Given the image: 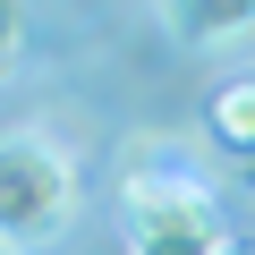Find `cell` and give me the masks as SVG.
<instances>
[{
	"label": "cell",
	"mask_w": 255,
	"mask_h": 255,
	"mask_svg": "<svg viewBox=\"0 0 255 255\" xmlns=\"http://www.w3.org/2000/svg\"><path fill=\"white\" fill-rule=\"evenodd\" d=\"M77 221V162L43 136V128H17L0 136V247H51Z\"/></svg>",
	"instance_id": "obj_1"
},
{
	"label": "cell",
	"mask_w": 255,
	"mask_h": 255,
	"mask_svg": "<svg viewBox=\"0 0 255 255\" xmlns=\"http://www.w3.org/2000/svg\"><path fill=\"white\" fill-rule=\"evenodd\" d=\"M238 238L221 230V204L196 170H128V255H230Z\"/></svg>",
	"instance_id": "obj_2"
},
{
	"label": "cell",
	"mask_w": 255,
	"mask_h": 255,
	"mask_svg": "<svg viewBox=\"0 0 255 255\" xmlns=\"http://www.w3.org/2000/svg\"><path fill=\"white\" fill-rule=\"evenodd\" d=\"M153 17L187 51H247L255 43V0H153Z\"/></svg>",
	"instance_id": "obj_3"
},
{
	"label": "cell",
	"mask_w": 255,
	"mask_h": 255,
	"mask_svg": "<svg viewBox=\"0 0 255 255\" xmlns=\"http://www.w3.org/2000/svg\"><path fill=\"white\" fill-rule=\"evenodd\" d=\"M204 119H213V136L230 145V162H247V153H255V85H221Z\"/></svg>",
	"instance_id": "obj_4"
},
{
	"label": "cell",
	"mask_w": 255,
	"mask_h": 255,
	"mask_svg": "<svg viewBox=\"0 0 255 255\" xmlns=\"http://www.w3.org/2000/svg\"><path fill=\"white\" fill-rule=\"evenodd\" d=\"M17 60H26V0H0V85L17 77Z\"/></svg>",
	"instance_id": "obj_5"
},
{
	"label": "cell",
	"mask_w": 255,
	"mask_h": 255,
	"mask_svg": "<svg viewBox=\"0 0 255 255\" xmlns=\"http://www.w3.org/2000/svg\"><path fill=\"white\" fill-rule=\"evenodd\" d=\"M238 187H247V196H255V153H247V162H238Z\"/></svg>",
	"instance_id": "obj_6"
},
{
	"label": "cell",
	"mask_w": 255,
	"mask_h": 255,
	"mask_svg": "<svg viewBox=\"0 0 255 255\" xmlns=\"http://www.w3.org/2000/svg\"><path fill=\"white\" fill-rule=\"evenodd\" d=\"M230 255H255V247H230Z\"/></svg>",
	"instance_id": "obj_7"
},
{
	"label": "cell",
	"mask_w": 255,
	"mask_h": 255,
	"mask_svg": "<svg viewBox=\"0 0 255 255\" xmlns=\"http://www.w3.org/2000/svg\"><path fill=\"white\" fill-rule=\"evenodd\" d=\"M0 255H17V247H0Z\"/></svg>",
	"instance_id": "obj_8"
}]
</instances>
